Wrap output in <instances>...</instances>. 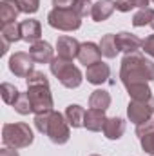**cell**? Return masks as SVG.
Here are the masks:
<instances>
[{
	"label": "cell",
	"mask_w": 154,
	"mask_h": 156,
	"mask_svg": "<svg viewBox=\"0 0 154 156\" xmlns=\"http://www.w3.org/2000/svg\"><path fill=\"white\" fill-rule=\"evenodd\" d=\"M120 78L125 87L140 82H154V62L142 53H129L121 60Z\"/></svg>",
	"instance_id": "cell-1"
},
{
	"label": "cell",
	"mask_w": 154,
	"mask_h": 156,
	"mask_svg": "<svg viewBox=\"0 0 154 156\" xmlns=\"http://www.w3.org/2000/svg\"><path fill=\"white\" fill-rule=\"evenodd\" d=\"M33 129L24 123V122H15V123H5L2 127V142L5 147L11 149H24L33 144Z\"/></svg>",
	"instance_id": "cell-2"
},
{
	"label": "cell",
	"mask_w": 154,
	"mask_h": 156,
	"mask_svg": "<svg viewBox=\"0 0 154 156\" xmlns=\"http://www.w3.org/2000/svg\"><path fill=\"white\" fill-rule=\"evenodd\" d=\"M49 67H51V73L58 78L60 83L64 87H67V89L80 87V83L83 80L82 71L78 69L76 66H73V60H65V58L56 56V58H53V62L49 64Z\"/></svg>",
	"instance_id": "cell-3"
},
{
	"label": "cell",
	"mask_w": 154,
	"mask_h": 156,
	"mask_svg": "<svg viewBox=\"0 0 154 156\" xmlns=\"http://www.w3.org/2000/svg\"><path fill=\"white\" fill-rule=\"evenodd\" d=\"M47 24L60 31H76L82 26V16L75 9H56L53 7L47 15Z\"/></svg>",
	"instance_id": "cell-4"
},
{
	"label": "cell",
	"mask_w": 154,
	"mask_h": 156,
	"mask_svg": "<svg viewBox=\"0 0 154 156\" xmlns=\"http://www.w3.org/2000/svg\"><path fill=\"white\" fill-rule=\"evenodd\" d=\"M69 122L65 115L62 113H56L53 111L49 115V122H47V131H45V136H49V140L56 145H64L69 142V136H71V131H69Z\"/></svg>",
	"instance_id": "cell-5"
},
{
	"label": "cell",
	"mask_w": 154,
	"mask_h": 156,
	"mask_svg": "<svg viewBox=\"0 0 154 156\" xmlns=\"http://www.w3.org/2000/svg\"><path fill=\"white\" fill-rule=\"evenodd\" d=\"M27 94H29L35 115H45V113L53 111V94H51L49 85L27 87Z\"/></svg>",
	"instance_id": "cell-6"
},
{
	"label": "cell",
	"mask_w": 154,
	"mask_h": 156,
	"mask_svg": "<svg viewBox=\"0 0 154 156\" xmlns=\"http://www.w3.org/2000/svg\"><path fill=\"white\" fill-rule=\"evenodd\" d=\"M152 115H154V96L149 98V100H143V102L131 100L129 105H127V116L136 125L149 122L152 118Z\"/></svg>",
	"instance_id": "cell-7"
},
{
	"label": "cell",
	"mask_w": 154,
	"mask_h": 156,
	"mask_svg": "<svg viewBox=\"0 0 154 156\" xmlns=\"http://www.w3.org/2000/svg\"><path fill=\"white\" fill-rule=\"evenodd\" d=\"M35 60L31 58L29 53H24V51H18L15 55L9 56V71L18 78H27L35 69Z\"/></svg>",
	"instance_id": "cell-8"
},
{
	"label": "cell",
	"mask_w": 154,
	"mask_h": 156,
	"mask_svg": "<svg viewBox=\"0 0 154 156\" xmlns=\"http://www.w3.org/2000/svg\"><path fill=\"white\" fill-rule=\"evenodd\" d=\"M53 53H54L53 45L49 42H44V40L31 44V47H29V55L35 60V64H51L53 58H54Z\"/></svg>",
	"instance_id": "cell-9"
},
{
	"label": "cell",
	"mask_w": 154,
	"mask_h": 156,
	"mask_svg": "<svg viewBox=\"0 0 154 156\" xmlns=\"http://www.w3.org/2000/svg\"><path fill=\"white\" fill-rule=\"evenodd\" d=\"M78 60L80 64H83L85 67L96 64V62H102V51H100V45H96L94 42H83L80 45V51H78Z\"/></svg>",
	"instance_id": "cell-10"
},
{
	"label": "cell",
	"mask_w": 154,
	"mask_h": 156,
	"mask_svg": "<svg viewBox=\"0 0 154 156\" xmlns=\"http://www.w3.org/2000/svg\"><path fill=\"white\" fill-rule=\"evenodd\" d=\"M109 76H111V67H109L107 64H103V62H96V64L89 66V67H87V73H85L87 82L93 83V85H102V83H105V82L109 80Z\"/></svg>",
	"instance_id": "cell-11"
},
{
	"label": "cell",
	"mask_w": 154,
	"mask_h": 156,
	"mask_svg": "<svg viewBox=\"0 0 154 156\" xmlns=\"http://www.w3.org/2000/svg\"><path fill=\"white\" fill-rule=\"evenodd\" d=\"M116 45H118L120 51H123L125 55H129V53H138L142 49V45H143V40L138 38L132 33L121 31V33L116 35Z\"/></svg>",
	"instance_id": "cell-12"
},
{
	"label": "cell",
	"mask_w": 154,
	"mask_h": 156,
	"mask_svg": "<svg viewBox=\"0 0 154 156\" xmlns=\"http://www.w3.org/2000/svg\"><path fill=\"white\" fill-rule=\"evenodd\" d=\"M80 42L73 37H60L56 42V51H58V56L60 58H65V60H73L78 58V51H80Z\"/></svg>",
	"instance_id": "cell-13"
},
{
	"label": "cell",
	"mask_w": 154,
	"mask_h": 156,
	"mask_svg": "<svg viewBox=\"0 0 154 156\" xmlns=\"http://www.w3.org/2000/svg\"><path fill=\"white\" fill-rule=\"evenodd\" d=\"M20 33H22V40H26L27 44H35L42 37V26L38 20L27 18V20L20 22Z\"/></svg>",
	"instance_id": "cell-14"
},
{
	"label": "cell",
	"mask_w": 154,
	"mask_h": 156,
	"mask_svg": "<svg viewBox=\"0 0 154 156\" xmlns=\"http://www.w3.org/2000/svg\"><path fill=\"white\" fill-rule=\"evenodd\" d=\"M105 122H107L105 111H100V109H89V111H85L83 127H85L87 131H93V133L103 131V125H105Z\"/></svg>",
	"instance_id": "cell-15"
},
{
	"label": "cell",
	"mask_w": 154,
	"mask_h": 156,
	"mask_svg": "<svg viewBox=\"0 0 154 156\" xmlns=\"http://www.w3.org/2000/svg\"><path fill=\"white\" fill-rule=\"evenodd\" d=\"M20 13H22V7H20L18 0H2L0 2V22H2V26L15 22Z\"/></svg>",
	"instance_id": "cell-16"
},
{
	"label": "cell",
	"mask_w": 154,
	"mask_h": 156,
	"mask_svg": "<svg viewBox=\"0 0 154 156\" xmlns=\"http://www.w3.org/2000/svg\"><path fill=\"white\" fill-rule=\"evenodd\" d=\"M116 9V2L114 0H98L96 4H93V11L91 16L94 22H103L107 20Z\"/></svg>",
	"instance_id": "cell-17"
},
{
	"label": "cell",
	"mask_w": 154,
	"mask_h": 156,
	"mask_svg": "<svg viewBox=\"0 0 154 156\" xmlns=\"http://www.w3.org/2000/svg\"><path fill=\"white\" fill-rule=\"evenodd\" d=\"M125 133V120L120 116L107 118L105 125H103V134L109 140H120Z\"/></svg>",
	"instance_id": "cell-18"
},
{
	"label": "cell",
	"mask_w": 154,
	"mask_h": 156,
	"mask_svg": "<svg viewBox=\"0 0 154 156\" xmlns=\"http://www.w3.org/2000/svg\"><path fill=\"white\" fill-rule=\"evenodd\" d=\"M131 100H136V102H143V100H149L152 98V91L149 87V82H140V83H131L125 87Z\"/></svg>",
	"instance_id": "cell-19"
},
{
	"label": "cell",
	"mask_w": 154,
	"mask_h": 156,
	"mask_svg": "<svg viewBox=\"0 0 154 156\" xmlns=\"http://www.w3.org/2000/svg\"><path fill=\"white\" fill-rule=\"evenodd\" d=\"M89 107L91 109H100V111H107L111 107V94L105 89H96L91 93L89 96Z\"/></svg>",
	"instance_id": "cell-20"
},
{
	"label": "cell",
	"mask_w": 154,
	"mask_h": 156,
	"mask_svg": "<svg viewBox=\"0 0 154 156\" xmlns=\"http://www.w3.org/2000/svg\"><path fill=\"white\" fill-rule=\"evenodd\" d=\"M65 118L69 122V125L73 129H78V127H83V120H85V109L78 104H71L67 105L65 109Z\"/></svg>",
	"instance_id": "cell-21"
},
{
	"label": "cell",
	"mask_w": 154,
	"mask_h": 156,
	"mask_svg": "<svg viewBox=\"0 0 154 156\" xmlns=\"http://www.w3.org/2000/svg\"><path fill=\"white\" fill-rule=\"evenodd\" d=\"M98 45H100L102 56H105V58H114L116 55H118V51H120L118 45H116V35H113V33L103 35Z\"/></svg>",
	"instance_id": "cell-22"
},
{
	"label": "cell",
	"mask_w": 154,
	"mask_h": 156,
	"mask_svg": "<svg viewBox=\"0 0 154 156\" xmlns=\"http://www.w3.org/2000/svg\"><path fill=\"white\" fill-rule=\"evenodd\" d=\"M0 38L7 40L9 44H15V42L22 40L20 24H16V22H11V24H5V26H2V33H0Z\"/></svg>",
	"instance_id": "cell-23"
},
{
	"label": "cell",
	"mask_w": 154,
	"mask_h": 156,
	"mask_svg": "<svg viewBox=\"0 0 154 156\" xmlns=\"http://www.w3.org/2000/svg\"><path fill=\"white\" fill-rule=\"evenodd\" d=\"M154 18V9L152 7H142V9H138L136 13H134V16H132V26L134 27H143V26H151V22H152Z\"/></svg>",
	"instance_id": "cell-24"
},
{
	"label": "cell",
	"mask_w": 154,
	"mask_h": 156,
	"mask_svg": "<svg viewBox=\"0 0 154 156\" xmlns=\"http://www.w3.org/2000/svg\"><path fill=\"white\" fill-rule=\"evenodd\" d=\"M0 94H2V100H4L5 104L13 105V104L16 102V98H18L20 91H18V89H16L13 83H7V82H4V83L0 85Z\"/></svg>",
	"instance_id": "cell-25"
},
{
	"label": "cell",
	"mask_w": 154,
	"mask_h": 156,
	"mask_svg": "<svg viewBox=\"0 0 154 156\" xmlns=\"http://www.w3.org/2000/svg\"><path fill=\"white\" fill-rule=\"evenodd\" d=\"M13 107H15V111L18 115H29V113H33V105H31V100H29L27 93H20L18 98H16V102L13 104Z\"/></svg>",
	"instance_id": "cell-26"
},
{
	"label": "cell",
	"mask_w": 154,
	"mask_h": 156,
	"mask_svg": "<svg viewBox=\"0 0 154 156\" xmlns=\"http://www.w3.org/2000/svg\"><path fill=\"white\" fill-rule=\"evenodd\" d=\"M149 2H151V0H116V9L121 11V13H129V11L134 9V7H138V9L147 7Z\"/></svg>",
	"instance_id": "cell-27"
},
{
	"label": "cell",
	"mask_w": 154,
	"mask_h": 156,
	"mask_svg": "<svg viewBox=\"0 0 154 156\" xmlns=\"http://www.w3.org/2000/svg\"><path fill=\"white\" fill-rule=\"evenodd\" d=\"M140 144H142V149H143L147 154L154 156V127L151 131H147V133L140 138Z\"/></svg>",
	"instance_id": "cell-28"
},
{
	"label": "cell",
	"mask_w": 154,
	"mask_h": 156,
	"mask_svg": "<svg viewBox=\"0 0 154 156\" xmlns=\"http://www.w3.org/2000/svg\"><path fill=\"white\" fill-rule=\"evenodd\" d=\"M27 82V87H35V85H49V80L47 76L42 73V71H33L29 76L26 78Z\"/></svg>",
	"instance_id": "cell-29"
},
{
	"label": "cell",
	"mask_w": 154,
	"mask_h": 156,
	"mask_svg": "<svg viewBox=\"0 0 154 156\" xmlns=\"http://www.w3.org/2000/svg\"><path fill=\"white\" fill-rule=\"evenodd\" d=\"M20 7H22V13H27V15H33L40 9V0H18Z\"/></svg>",
	"instance_id": "cell-30"
},
{
	"label": "cell",
	"mask_w": 154,
	"mask_h": 156,
	"mask_svg": "<svg viewBox=\"0 0 154 156\" xmlns=\"http://www.w3.org/2000/svg\"><path fill=\"white\" fill-rule=\"evenodd\" d=\"M75 11H76L80 16H87V15H91V11H93V4H91V0H78L76 5H75Z\"/></svg>",
	"instance_id": "cell-31"
},
{
	"label": "cell",
	"mask_w": 154,
	"mask_h": 156,
	"mask_svg": "<svg viewBox=\"0 0 154 156\" xmlns=\"http://www.w3.org/2000/svg\"><path fill=\"white\" fill-rule=\"evenodd\" d=\"M51 113H53V111H51ZM51 113L37 115V116H35V125H37L38 133H42V134H45V131H47V122H49V115H51Z\"/></svg>",
	"instance_id": "cell-32"
},
{
	"label": "cell",
	"mask_w": 154,
	"mask_h": 156,
	"mask_svg": "<svg viewBox=\"0 0 154 156\" xmlns=\"http://www.w3.org/2000/svg\"><path fill=\"white\" fill-rule=\"evenodd\" d=\"M142 49L145 51V55H149V56H152L154 58V35H149L147 38L143 40Z\"/></svg>",
	"instance_id": "cell-33"
},
{
	"label": "cell",
	"mask_w": 154,
	"mask_h": 156,
	"mask_svg": "<svg viewBox=\"0 0 154 156\" xmlns=\"http://www.w3.org/2000/svg\"><path fill=\"white\" fill-rule=\"evenodd\" d=\"M78 0H53V5L56 9H75Z\"/></svg>",
	"instance_id": "cell-34"
},
{
	"label": "cell",
	"mask_w": 154,
	"mask_h": 156,
	"mask_svg": "<svg viewBox=\"0 0 154 156\" xmlns=\"http://www.w3.org/2000/svg\"><path fill=\"white\" fill-rule=\"evenodd\" d=\"M0 156H20V154H18V151H16V149H11V147H4V149L0 151Z\"/></svg>",
	"instance_id": "cell-35"
},
{
	"label": "cell",
	"mask_w": 154,
	"mask_h": 156,
	"mask_svg": "<svg viewBox=\"0 0 154 156\" xmlns=\"http://www.w3.org/2000/svg\"><path fill=\"white\" fill-rule=\"evenodd\" d=\"M151 27H152V29H154V18H152V22H151Z\"/></svg>",
	"instance_id": "cell-36"
},
{
	"label": "cell",
	"mask_w": 154,
	"mask_h": 156,
	"mask_svg": "<svg viewBox=\"0 0 154 156\" xmlns=\"http://www.w3.org/2000/svg\"><path fill=\"white\" fill-rule=\"evenodd\" d=\"M91 156H100V154H91Z\"/></svg>",
	"instance_id": "cell-37"
},
{
	"label": "cell",
	"mask_w": 154,
	"mask_h": 156,
	"mask_svg": "<svg viewBox=\"0 0 154 156\" xmlns=\"http://www.w3.org/2000/svg\"><path fill=\"white\" fill-rule=\"evenodd\" d=\"M152 2H154V0H152Z\"/></svg>",
	"instance_id": "cell-38"
}]
</instances>
